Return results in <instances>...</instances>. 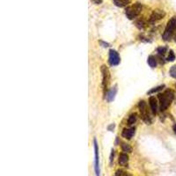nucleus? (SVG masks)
<instances>
[{
  "label": "nucleus",
  "instance_id": "1",
  "mask_svg": "<svg viewBox=\"0 0 176 176\" xmlns=\"http://www.w3.org/2000/svg\"><path fill=\"white\" fill-rule=\"evenodd\" d=\"M174 97H175V94L172 90H166L165 93L159 94L161 111H165L170 106V104L172 103V101L174 100Z\"/></svg>",
  "mask_w": 176,
  "mask_h": 176
},
{
  "label": "nucleus",
  "instance_id": "2",
  "mask_svg": "<svg viewBox=\"0 0 176 176\" xmlns=\"http://www.w3.org/2000/svg\"><path fill=\"white\" fill-rule=\"evenodd\" d=\"M176 30V17H173L171 18V19L168 21L166 27V29H165V32L163 34V39L165 41H169L174 34L175 33Z\"/></svg>",
  "mask_w": 176,
  "mask_h": 176
},
{
  "label": "nucleus",
  "instance_id": "3",
  "mask_svg": "<svg viewBox=\"0 0 176 176\" xmlns=\"http://www.w3.org/2000/svg\"><path fill=\"white\" fill-rule=\"evenodd\" d=\"M142 4L140 3H135L134 4L128 6L125 10V14L129 19H134L142 12Z\"/></svg>",
  "mask_w": 176,
  "mask_h": 176
},
{
  "label": "nucleus",
  "instance_id": "4",
  "mask_svg": "<svg viewBox=\"0 0 176 176\" xmlns=\"http://www.w3.org/2000/svg\"><path fill=\"white\" fill-rule=\"evenodd\" d=\"M138 108H139V111H140V115L142 120L145 122H146V124H151V120L149 115V112L147 109V105L144 100H141L138 104Z\"/></svg>",
  "mask_w": 176,
  "mask_h": 176
},
{
  "label": "nucleus",
  "instance_id": "5",
  "mask_svg": "<svg viewBox=\"0 0 176 176\" xmlns=\"http://www.w3.org/2000/svg\"><path fill=\"white\" fill-rule=\"evenodd\" d=\"M100 70L102 73V87H103V92L105 94L106 91L108 90L110 83V72L106 65H102L100 68Z\"/></svg>",
  "mask_w": 176,
  "mask_h": 176
},
{
  "label": "nucleus",
  "instance_id": "6",
  "mask_svg": "<svg viewBox=\"0 0 176 176\" xmlns=\"http://www.w3.org/2000/svg\"><path fill=\"white\" fill-rule=\"evenodd\" d=\"M166 16V13L163 11V10H160V9H157V10H154L152 12V13L149 19L150 24H154L156 23L157 21L162 19L163 18Z\"/></svg>",
  "mask_w": 176,
  "mask_h": 176
},
{
  "label": "nucleus",
  "instance_id": "7",
  "mask_svg": "<svg viewBox=\"0 0 176 176\" xmlns=\"http://www.w3.org/2000/svg\"><path fill=\"white\" fill-rule=\"evenodd\" d=\"M120 56L119 54L114 50V49H110L109 50V63L111 66H116L120 64Z\"/></svg>",
  "mask_w": 176,
  "mask_h": 176
},
{
  "label": "nucleus",
  "instance_id": "8",
  "mask_svg": "<svg viewBox=\"0 0 176 176\" xmlns=\"http://www.w3.org/2000/svg\"><path fill=\"white\" fill-rule=\"evenodd\" d=\"M94 161H95V175L96 176H100V165H99V148H98V145H97V141L96 139L94 140Z\"/></svg>",
  "mask_w": 176,
  "mask_h": 176
},
{
  "label": "nucleus",
  "instance_id": "9",
  "mask_svg": "<svg viewBox=\"0 0 176 176\" xmlns=\"http://www.w3.org/2000/svg\"><path fill=\"white\" fill-rule=\"evenodd\" d=\"M135 129L134 128H130V129H124L122 131V137L126 138V139H131L133 137V136L135 135Z\"/></svg>",
  "mask_w": 176,
  "mask_h": 176
},
{
  "label": "nucleus",
  "instance_id": "10",
  "mask_svg": "<svg viewBox=\"0 0 176 176\" xmlns=\"http://www.w3.org/2000/svg\"><path fill=\"white\" fill-rule=\"evenodd\" d=\"M149 103L152 113L154 115H156L157 114V109H158V104H157V100H156L155 97H150Z\"/></svg>",
  "mask_w": 176,
  "mask_h": 176
},
{
  "label": "nucleus",
  "instance_id": "11",
  "mask_svg": "<svg viewBox=\"0 0 176 176\" xmlns=\"http://www.w3.org/2000/svg\"><path fill=\"white\" fill-rule=\"evenodd\" d=\"M128 161H129V157L127 154L125 153H122L119 157V164L120 166H127V164H128Z\"/></svg>",
  "mask_w": 176,
  "mask_h": 176
},
{
  "label": "nucleus",
  "instance_id": "12",
  "mask_svg": "<svg viewBox=\"0 0 176 176\" xmlns=\"http://www.w3.org/2000/svg\"><path fill=\"white\" fill-rule=\"evenodd\" d=\"M114 3L118 7H124L130 3V0H114Z\"/></svg>",
  "mask_w": 176,
  "mask_h": 176
},
{
  "label": "nucleus",
  "instance_id": "13",
  "mask_svg": "<svg viewBox=\"0 0 176 176\" xmlns=\"http://www.w3.org/2000/svg\"><path fill=\"white\" fill-rule=\"evenodd\" d=\"M116 91H117L116 86H115L114 88H112V89L109 91V94L107 95V98H108V100H109V101H112V100H114V98H115V94H116Z\"/></svg>",
  "mask_w": 176,
  "mask_h": 176
},
{
  "label": "nucleus",
  "instance_id": "14",
  "mask_svg": "<svg viewBox=\"0 0 176 176\" xmlns=\"http://www.w3.org/2000/svg\"><path fill=\"white\" fill-rule=\"evenodd\" d=\"M147 63L150 65V67L155 68L157 65V61H156V58L153 56V55H150L148 57V60H147Z\"/></svg>",
  "mask_w": 176,
  "mask_h": 176
},
{
  "label": "nucleus",
  "instance_id": "15",
  "mask_svg": "<svg viewBox=\"0 0 176 176\" xmlns=\"http://www.w3.org/2000/svg\"><path fill=\"white\" fill-rule=\"evenodd\" d=\"M136 114H131L130 116H129V119H128V124L129 125H132L134 124L136 121Z\"/></svg>",
  "mask_w": 176,
  "mask_h": 176
},
{
  "label": "nucleus",
  "instance_id": "16",
  "mask_svg": "<svg viewBox=\"0 0 176 176\" xmlns=\"http://www.w3.org/2000/svg\"><path fill=\"white\" fill-rule=\"evenodd\" d=\"M122 151H124V152H131V151H132L131 146H130V145L124 144V143H122Z\"/></svg>",
  "mask_w": 176,
  "mask_h": 176
},
{
  "label": "nucleus",
  "instance_id": "17",
  "mask_svg": "<svg viewBox=\"0 0 176 176\" xmlns=\"http://www.w3.org/2000/svg\"><path fill=\"white\" fill-rule=\"evenodd\" d=\"M115 176H131V175H130L129 173L127 172H124L122 170H117Z\"/></svg>",
  "mask_w": 176,
  "mask_h": 176
},
{
  "label": "nucleus",
  "instance_id": "18",
  "mask_svg": "<svg viewBox=\"0 0 176 176\" xmlns=\"http://www.w3.org/2000/svg\"><path fill=\"white\" fill-rule=\"evenodd\" d=\"M145 21H144L143 19H138L137 21H136V26L138 27L139 29L144 28V27H145Z\"/></svg>",
  "mask_w": 176,
  "mask_h": 176
},
{
  "label": "nucleus",
  "instance_id": "19",
  "mask_svg": "<svg viewBox=\"0 0 176 176\" xmlns=\"http://www.w3.org/2000/svg\"><path fill=\"white\" fill-rule=\"evenodd\" d=\"M175 55L173 50H170L169 54H168V56H167V61L173 62V61H175Z\"/></svg>",
  "mask_w": 176,
  "mask_h": 176
},
{
  "label": "nucleus",
  "instance_id": "20",
  "mask_svg": "<svg viewBox=\"0 0 176 176\" xmlns=\"http://www.w3.org/2000/svg\"><path fill=\"white\" fill-rule=\"evenodd\" d=\"M163 87H165V85H160V86H158V87H155V88L151 89V91H149V92H148V94H154V93H156V92H159V91L162 90Z\"/></svg>",
  "mask_w": 176,
  "mask_h": 176
},
{
  "label": "nucleus",
  "instance_id": "21",
  "mask_svg": "<svg viewBox=\"0 0 176 176\" xmlns=\"http://www.w3.org/2000/svg\"><path fill=\"white\" fill-rule=\"evenodd\" d=\"M170 75H171V77L176 79V65H174L170 69Z\"/></svg>",
  "mask_w": 176,
  "mask_h": 176
},
{
  "label": "nucleus",
  "instance_id": "22",
  "mask_svg": "<svg viewBox=\"0 0 176 176\" xmlns=\"http://www.w3.org/2000/svg\"><path fill=\"white\" fill-rule=\"evenodd\" d=\"M166 48H164V47H160V48H159L158 49V53L160 55H165L166 53Z\"/></svg>",
  "mask_w": 176,
  "mask_h": 176
},
{
  "label": "nucleus",
  "instance_id": "23",
  "mask_svg": "<svg viewBox=\"0 0 176 176\" xmlns=\"http://www.w3.org/2000/svg\"><path fill=\"white\" fill-rule=\"evenodd\" d=\"M93 1L96 4H100L102 3V0H93Z\"/></svg>",
  "mask_w": 176,
  "mask_h": 176
},
{
  "label": "nucleus",
  "instance_id": "24",
  "mask_svg": "<svg viewBox=\"0 0 176 176\" xmlns=\"http://www.w3.org/2000/svg\"><path fill=\"white\" fill-rule=\"evenodd\" d=\"M173 129H174V131H175V133L176 134V124H175V125H174Z\"/></svg>",
  "mask_w": 176,
  "mask_h": 176
},
{
  "label": "nucleus",
  "instance_id": "25",
  "mask_svg": "<svg viewBox=\"0 0 176 176\" xmlns=\"http://www.w3.org/2000/svg\"><path fill=\"white\" fill-rule=\"evenodd\" d=\"M175 87H176V85H175Z\"/></svg>",
  "mask_w": 176,
  "mask_h": 176
}]
</instances>
